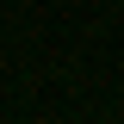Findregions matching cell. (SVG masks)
Instances as JSON below:
<instances>
[]
</instances>
